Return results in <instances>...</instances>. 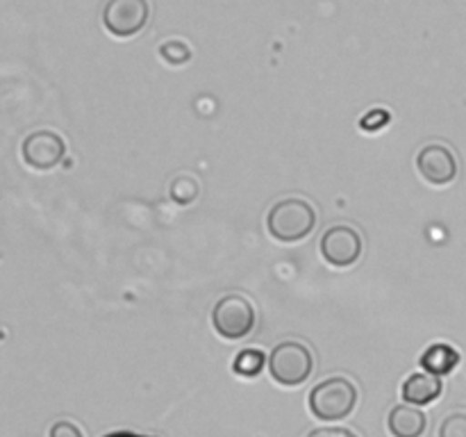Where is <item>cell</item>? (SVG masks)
<instances>
[{"label": "cell", "instance_id": "1", "mask_svg": "<svg viewBox=\"0 0 466 437\" xmlns=\"http://www.w3.org/2000/svg\"><path fill=\"white\" fill-rule=\"evenodd\" d=\"M317 228V209L303 198H282L268 209L267 230L280 244H296Z\"/></svg>", "mask_w": 466, "mask_h": 437}, {"label": "cell", "instance_id": "2", "mask_svg": "<svg viewBox=\"0 0 466 437\" xmlns=\"http://www.w3.org/2000/svg\"><path fill=\"white\" fill-rule=\"evenodd\" d=\"M308 403L319 422H341L358 405V387L349 378H328L309 391Z\"/></svg>", "mask_w": 466, "mask_h": 437}, {"label": "cell", "instance_id": "3", "mask_svg": "<svg viewBox=\"0 0 466 437\" xmlns=\"http://www.w3.org/2000/svg\"><path fill=\"white\" fill-rule=\"evenodd\" d=\"M268 373L280 387H299L314 371V355L300 341H282L268 355Z\"/></svg>", "mask_w": 466, "mask_h": 437}, {"label": "cell", "instance_id": "4", "mask_svg": "<svg viewBox=\"0 0 466 437\" xmlns=\"http://www.w3.org/2000/svg\"><path fill=\"white\" fill-rule=\"evenodd\" d=\"M212 326L223 340H244L255 328V308L246 296L228 294L212 310Z\"/></svg>", "mask_w": 466, "mask_h": 437}, {"label": "cell", "instance_id": "5", "mask_svg": "<svg viewBox=\"0 0 466 437\" xmlns=\"http://www.w3.org/2000/svg\"><path fill=\"white\" fill-rule=\"evenodd\" d=\"M150 18L148 0H107L103 7V25L116 39L139 35Z\"/></svg>", "mask_w": 466, "mask_h": 437}, {"label": "cell", "instance_id": "6", "mask_svg": "<svg viewBox=\"0 0 466 437\" xmlns=\"http://www.w3.org/2000/svg\"><path fill=\"white\" fill-rule=\"evenodd\" d=\"M321 255L330 267H353L362 258V237L350 226H332L321 237Z\"/></svg>", "mask_w": 466, "mask_h": 437}, {"label": "cell", "instance_id": "7", "mask_svg": "<svg viewBox=\"0 0 466 437\" xmlns=\"http://www.w3.org/2000/svg\"><path fill=\"white\" fill-rule=\"evenodd\" d=\"M66 153V144L57 132L36 130L25 137L21 146V158L35 171H50L62 162Z\"/></svg>", "mask_w": 466, "mask_h": 437}, {"label": "cell", "instance_id": "8", "mask_svg": "<svg viewBox=\"0 0 466 437\" xmlns=\"http://www.w3.org/2000/svg\"><path fill=\"white\" fill-rule=\"evenodd\" d=\"M417 168L428 185L444 187L458 178V158L444 144H428L419 150Z\"/></svg>", "mask_w": 466, "mask_h": 437}, {"label": "cell", "instance_id": "9", "mask_svg": "<svg viewBox=\"0 0 466 437\" xmlns=\"http://www.w3.org/2000/svg\"><path fill=\"white\" fill-rule=\"evenodd\" d=\"M441 391H444V385H441L440 378L432 376V373L421 371L408 376V381L403 382L400 394H403V401L408 405L421 408V405H431L432 401L440 399Z\"/></svg>", "mask_w": 466, "mask_h": 437}, {"label": "cell", "instance_id": "10", "mask_svg": "<svg viewBox=\"0 0 466 437\" xmlns=\"http://www.w3.org/2000/svg\"><path fill=\"white\" fill-rule=\"evenodd\" d=\"M387 426L394 437H421L426 432V414L421 412L414 405H396L391 408L390 419H387Z\"/></svg>", "mask_w": 466, "mask_h": 437}, {"label": "cell", "instance_id": "11", "mask_svg": "<svg viewBox=\"0 0 466 437\" xmlns=\"http://www.w3.org/2000/svg\"><path fill=\"white\" fill-rule=\"evenodd\" d=\"M460 364V353L451 344H432L423 351L421 367L426 373L432 376H449Z\"/></svg>", "mask_w": 466, "mask_h": 437}, {"label": "cell", "instance_id": "12", "mask_svg": "<svg viewBox=\"0 0 466 437\" xmlns=\"http://www.w3.org/2000/svg\"><path fill=\"white\" fill-rule=\"evenodd\" d=\"M264 364H267V355L258 349H246L232 360V371L241 378H255L262 373Z\"/></svg>", "mask_w": 466, "mask_h": 437}, {"label": "cell", "instance_id": "13", "mask_svg": "<svg viewBox=\"0 0 466 437\" xmlns=\"http://www.w3.org/2000/svg\"><path fill=\"white\" fill-rule=\"evenodd\" d=\"M159 55H162V59H167L168 64L177 66V64L189 62L191 50L187 48L185 44H180V41H167V44H164L162 48H159Z\"/></svg>", "mask_w": 466, "mask_h": 437}, {"label": "cell", "instance_id": "14", "mask_svg": "<svg viewBox=\"0 0 466 437\" xmlns=\"http://www.w3.org/2000/svg\"><path fill=\"white\" fill-rule=\"evenodd\" d=\"M440 437H466V414L453 412L441 422Z\"/></svg>", "mask_w": 466, "mask_h": 437}, {"label": "cell", "instance_id": "15", "mask_svg": "<svg viewBox=\"0 0 466 437\" xmlns=\"http://www.w3.org/2000/svg\"><path fill=\"white\" fill-rule=\"evenodd\" d=\"M171 196L177 205H187L198 196V185H196V180H180L177 178L171 187Z\"/></svg>", "mask_w": 466, "mask_h": 437}, {"label": "cell", "instance_id": "16", "mask_svg": "<svg viewBox=\"0 0 466 437\" xmlns=\"http://www.w3.org/2000/svg\"><path fill=\"white\" fill-rule=\"evenodd\" d=\"M390 123V114L385 109H371L364 118H360V127L364 132H378Z\"/></svg>", "mask_w": 466, "mask_h": 437}, {"label": "cell", "instance_id": "17", "mask_svg": "<svg viewBox=\"0 0 466 437\" xmlns=\"http://www.w3.org/2000/svg\"><path fill=\"white\" fill-rule=\"evenodd\" d=\"M48 437H85V435H82V431L76 426V423L62 419V422H57L50 426Z\"/></svg>", "mask_w": 466, "mask_h": 437}, {"label": "cell", "instance_id": "18", "mask_svg": "<svg viewBox=\"0 0 466 437\" xmlns=\"http://www.w3.org/2000/svg\"><path fill=\"white\" fill-rule=\"evenodd\" d=\"M308 437H358L349 428H317V431L308 432Z\"/></svg>", "mask_w": 466, "mask_h": 437}]
</instances>
